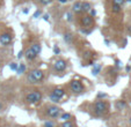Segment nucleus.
Here are the masks:
<instances>
[{
	"instance_id": "nucleus-2",
	"label": "nucleus",
	"mask_w": 131,
	"mask_h": 127,
	"mask_svg": "<svg viewBox=\"0 0 131 127\" xmlns=\"http://www.w3.org/2000/svg\"><path fill=\"white\" fill-rule=\"evenodd\" d=\"M42 99V93L40 90H34L26 96V102L28 104H37Z\"/></svg>"
},
{
	"instance_id": "nucleus-19",
	"label": "nucleus",
	"mask_w": 131,
	"mask_h": 127,
	"mask_svg": "<svg viewBox=\"0 0 131 127\" xmlns=\"http://www.w3.org/2000/svg\"><path fill=\"white\" fill-rule=\"evenodd\" d=\"M59 117H60V119L64 120V121H69V120L71 119V115H70V113H66V112H65V113H62Z\"/></svg>"
},
{
	"instance_id": "nucleus-43",
	"label": "nucleus",
	"mask_w": 131,
	"mask_h": 127,
	"mask_svg": "<svg viewBox=\"0 0 131 127\" xmlns=\"http://www.w3.org/2000/svg\"><path fill=\"white\" fill-rule=\"evenodd\" d=\"M0 62H1V60H0Z\"/></svg>"
},
{
	"instance_id": "nucleus-14",
	"label": "nucleus",
	"mask_w": 131,
	"mask_h": 127,
	"mask_svg": "<svg viewBox=\"0 0 131 127\" xmlns=\"http://www.w3.org/2000/svg\"><path fill=\"white\" fill-rule=\"evenodd\" d=\"M101 65H99V64H94L93 65V69H92V74L94 76H96V75H99L100 74V72H101Z\"/></svg>"
},
{
	"instance_id": "nucleus-9",
	"label": "nucleus",
	"mask_w": 131,
	"mask_h": 127,
	"mask_svg": "<svg viewBox=\"0 0 131 127\" xmlns=\"http://www.w3.org/2000/svg\"><path fill=\"white\" fill-rule=\"evenodd\" d=\"M25 57L27 58V60L31 61V60H34V59H36L37 54L35 53L34 51H32L31 47H28V49L26 50V52H25Z\"/></svg>"
},
{
	"instance_id": "nucleus-28",
	"label": "nucleus",
	"mask_w": 131,
	"mask_h": 127,
	"mask_svg": "<svg viewBox=\"0 0 131 127\" xmlns=\"http://www.w3.org/2000/svg\"><path fill=\"white\" fill-rule=\"evenodd\" d=\"M9 68L12 69V71H16V69H17V64L16 62H12L9 65Z\"/></svg>"
},
{
	"instance_id": "nucleus-34",
	"label": "nucleus",
	"mask_w": 131,
	"mask_h": 127,
	"mask_svg": "<svg viewBox=\"0 0 131 127\" xmlns=\"http://www.w3.org/2000/svg\"><path fill=\"white\" fill-rule=\"evenodd\" d=\"M58 3H60V4H66L67 3V0H57Z\"/></svg>"
},
{
	"instance_id": "nucleus-7",
	"label": "nucleus",
	"mask_w": 131,
	"mask_h": 127,
	"mask_svg": "<svg viewBox=\"0 0 131 127\" xmlns=\"http://www.w3.org/2000/svg\"><path fill=\"white\" fill-rule=\"evenodd\" d=\"M12 39H13V36L9 32H4V34L0 35V43H1V45H4V46L9 45Z\"/></svg>"
},
{
	"instance_id": "nucleus-37",
	"label": "nucleus",
	"mask_w": 131,
	"mask_h": 127,
	"mask_svg": "<svg viewBox=\"0 0 131 127\" xmlns=\"http://www.w3.org/2000/svg\"><path fill=\"white\" fill-rule=\"evenodd\" d=\"M128 31L131 34V26H128Z\"/></svg>"
},
{
	"instance_id": "nucleus-20",
	"label": "nucleus",
	"mask_w": 131,
	"mask_h": 127,
	"mask_svg": "<svg viewBox=\"0 0 131 127\" xmlns=\"http://www.w3.org/2000/svg\"><path fill=\"white\" fill-rule=\"evenodd\" d=\"M50 99H51L53 103H59V102H60V98H58L57 96H56V95H53V94H52V93L50 94Z\"/></svg>"
},
{
	"instance_id": "nucleus-36",
	"label": "nucleus",
	"mask_w": 131,
	"mask_h": 127,
	"mask_svg": "<svg viewBox=\"0 0 131 127\" xmlns=\"http://www.w3.org/2000/svg\"><path fill=\"white\" fill-rule=\"evenodd\" d=\"M28 13H29V9H28V8H25V9H23V14H28Z\"/></svg>"
},
{
	"instance_id": "nucleus-39",
	"label": "nucleus",
	"mask_w": 131,
	"mask_h": 127,
	"mask_svg": "<svg viewBox=\"0 0 131 127\" xmlns=\"http://www.w3.org/2000/svg\"><path fill=\"white\" fill-rule=\"evenodd\" d=\"M1 109H3V104H1V103H0V110H1Z\"/></svg>"
},
{
	"instance_id": "nucleus-8",
	"label": "nucleus",
	"mask_w": 131,
	"mask_h": 127,
	"mask_svg": "<svg viewBox=\"0 0 131 127\" xmlns=\"http://www.w3.org/2000/svg\"><path fill=\"white\" fill-rule=\"evenodd\" d=\"M93 22H94V20H93V17H92V16H89V15H85V16H82L81 20H80L81 26H82V27H85V28L92 26V24H93Z\"/></svg>"
},
{
	"instance_id": "nucleus-27",
	"label": "nucleus",
	"mask_w": 131,
	"mask_h": 127,
	"mask_svg": "<svg viewBox=\"0 0 131 127\" xmlns=\"http://www.w3.org/2000/svg\"><path fill=\"white\" fill-rule=\"evenodd\" d=\"M52 50H53V53L54 54H59L60 53V49H59V46H57V45H54Z\"/></svg>"
},
{
	"instance_id": "nucleus-5",
	"label": "nucleus",
	"mask_w": 131,
	"mask_h": 127,
	"mask_svg": "<svg viewBox=\"0 0 131 127\" xmlns=\"http://www.w3.org/2000/svg\"><path fill=\"white\" fill-rule=\"evenodd\" d=\"M47 115L51 118H58L62 115V109L58 108L57 105H50L47 108Z\"/></svg>"
},
{
	"instance_id": "nucleus-16",
	"label": "nucleus",
	"mask_w": 131,
	"mask_h": 127,
	"mask_svg": "<svg viewBox=\"0 0 131 127\" xmlns=\"http://www.w3.org/2000/svg\"><path fill=\"white\" fill-rule=\"evenodd\" d=\"M64 41L66 42V43H72V41H73V36H72V34H70V32H66V34L64 35Z\"/></svg>"
},
{
	"instance_id": "nucleus-29",
	"label": "nucleus",
	"mask_w": 131,
	"mask_h": 127,
	"mask_svg": "<svg viewBox=\"0 0 131 127\" xmlns=\"http://www.w3.org/2000/svg\"><path fill=\"white\" fill-rule=\"evenodd\" d=\"M44 127H56L52 121H45L44 122Z\"/></svg>"
},
{
	"instance_id": "nucleus-21",
	"label": "nucleus",
	"mask_w": 131,
	"mask_h": 127,
	"mask_svg": "<svg viewBox=\"0 0 131 127\" xmlns=\"http://www.w3.org/2000/svg\"><path fill=\"white\" fill-rule=\"evenodd\" d=\"M52 1H53V0H38V3H40L41 5H43V6L50 5V4H51Z\"/></svg>"
},
{
	"instance_id": "nucleus-12",
	"label": "nucleus",
	"mask_w": 131,
	"mask_h": 127,
	"mask_svg": "<svg viewBox=\"0 0 131 127\" xmlns=\"http://www.w3.org/2000/svg\"><path fill=\"white\" fill-rule=\"evenodd\" d=\"M52 94L56 95L58 98H63L65 96V90L64 89H62V88H56L53 91H52Z\"/></svg>"
},
{
	"instance_id": "nucleus-42",
	"label": "nucleus",
	"mask_w": 131,
	"mask_h": 127,
	"mask_svg": "<svg viewBox=\"0 0 131 127\" xmlns=\"http://www.w3.org/2000/svg\"><path fill=\"white\" fill-rule=\"evenodd\" d=\"M130 104H131V100H130Z\"/></svg>"
},
{
	"instance_id": "nucleus-4",
	"label": "nucleus",
	"mask_w": 131,
	"mask_h": 127,
	"mask_svg": "<svg viewBox=\"0 0 131 127\" xmlns=\"http://www.w3.org/2000/svg\"><path fill=\"white\" fill-rule=\"evenodd\" d=\"M107 109H108V104H107L104 100H97L94 104V112L96 116H102L107 112Z\"/></svg>"
},
{
	"instance_id": "nucleus-40",
	"label": "nucleus",
	"mask_w": 131,
	"mask_h": 127,
	"mask_svg": "<svg viewBox=\"0 0 131 127\" xmlns=\"http://www.w3.org/2000/svg\"><path fill=\"white\" fill-rule=\"evenodd\" d=\"M125 1H128L129 4H131V0H125Z\"/></svg>"
},
{
	"instance_id": "nucleus-24",
	"label": "nucleus",
	"mask_w": 131,
	"mask_h": 127,
	"mask_svg": "<svg viewBox=\"0 0 131 127\" xmlns=\"http://www.w3.org/2000/svg\"><path fill=\"white\" fill-rule=\"evenodd\" d=\"M125 3V0H113L114 5H118V6H123V4Z\"/></svg>"
},
{
	"instance_id": "nucleus-35",
	"label": "nucleus",
	"mask_w": 131,
	"mask_h": 127,
	"mask_svg": "<svg viewBox=\"0 0 131 127\" xmlns=\"http://www.w3.org/2000/svg\"><path fill=\"white\" fill-rule=\"evenodd\" d=\"M125 71H126V72H130V71H131V66H129V65H128V66L125 67Z\"/></svg>"
},
{
	"instance_id": "nucleus-31",
	"label": "nucleus",
	"mask_w": 131,
	"mask_h": 127,
	"mask_svg": "<svg viewBox=\"0 0 131 127\" xmlns=\"http://www.w3.org/2000/svg\"><path fill=\"white\" fill-rule=\"evenodd\" d=\"M106 94H102V93H99V94H97V98H104V97H106Z\"/></svg>"
},
{
	"instance_id": "nucleus-15",
	"label": "nucleus",
	"mask_w": 131,
	"mask_h": 127,
	"mask_svg": "<svg viewBox=\"0 0 131 127\" xmlns=\"http://www.w3.org/2000/svg\"><path fill=\"white\" fill-rule=\"evenodd\" d=\"M91 8H92V5L88 3V1H84V3H81V12L87 13V12L91 10Z\"/></svg>"
},
{
	"instance_id": "nucleus-3",
	"label": "nucleus",
	"mask_w": 131,
	"mask_h": 127,
	"mask_svg": "<svg viewBox=\"0 0 131 127\" xmlns=\"http://www.w3.org/2000/svg\"><path fill=\"white\" fill-rule=\"evenodd\" d=\"M70 89L73 94H81L85 91V87L81 81L79 80H72L70 82Z\"/></svg>"
},
{
	"instance_id": "nucleus-25",
	"label": "nucleus",
	"mask_w": 131,
	"mask_h": 127,
	"mask_svg": "<svg viewBox=\"0 0 131 127\" xmlns=\"http://www.w3.org/2000/svg\"><path fill=\"white\" fill-rule=\"evenodd\" d=\"M65 17H66V20L69 21V22L73 21V15H72L71 13H66V14H65Z\"/></svg>"
},
{
	"instance_id": "nucleus-11",
	"label": "nucleus",
	"mask_w": 131,
	"mask_h": 127,
	"mask_svg": "<svg viewBox=\"0 0 131 127\" xmlns=\"http://www.w3.org/2000/svg\"><path fill=\"white\" fill-rule=\"evenodd\" d=\"M115 108H116L118 111L124 110V109L126 108V102H125V100H123V99H121V100H117V102H116V104H115Z\"/></svg>"
},
{
	"instance_id": "nucleus-26",
	"label": "nucleus",
	"mask_w": 131,
	"mask_h": 127,
	"mask_svg": "<svg viewBox=\"0 0 131 127\" xmlns=\"http://www.w3.org/2000/svg\"><path fill=\"white\" fill-rule=\"evenodd\" d=\"M89 16H92V17H95L96 16V10L94 9V8H91V10H89Z\"/></svg>"
},
{
	"instance_id": "nucleus-22",
	"label": "nucleus",
	"mask_w": 131,
	"mask_h": 127,
	"mask_svg": "<svg viewBox=\"0 0 131 127\" xmlns=\"http://www.w3.org/2000/svg\"><path fill=\"white\" fill-rule=\"evenodd\" d=\"M60 127H74V125L69 120V121H64V122H63V124L60 125Z\"/></svg>"
},
{
	"instance_id": "nucleus-13",
	"label": "nucleus",
	"mask_w": 131,
	"mask_h": 127,
	"mask_svg": "<svg viewBox=\"0 0 131 127\" xmlns=\"http://www.w3.org/2000/svg\"><path fill=\"white\" fill-rule=\"evenodd\" d=\"M30 47H31L32 51H34L37 56L41 53V51H42V46H41L40 43H34V44H31V46H30Z\"/></svg>"
},
{
	"instance_id": "nucleus-6",
	"label": "nucleus",
	"mask_w": 131,
	"mask_h": 127,
	"mask_svg": "<svg viewBox=\"0 0 131 127\" xmlns=\"http://www.w3.org/2000/svg\"><path fill=\"white\" fill-rule=\"evenodd\" d=\"M66 67H67V62L64 59H58V60H56L53 62V69L56 72H58V73L64 72L66 69Z\"/></svg>"
},
{
	"instance_id": "nucleus-17",
	"label": "nucleus",
	"mask_w": 131,
	"mask_h": 127,
	"mask_svg": "<svg viewBox=\"0 0 131 127\" xmlns=\"http://www.w3.org/2000/svg\"><path fill=\"white\" fill-rule=\"evenodd\" d=\"M111 10H113V13H115V14H118V13H121V10H122V6L114 5V4H113V6H111Z\"/></svg>"
},
{
	"instance_id": "nucleus-1",
	"label": "nucleus",
	"mask_w": 131,
	"mask_h": 127,
	"mask_svg": "<svg viewBox=\"0 0 131 127\" xmlns=\"http://www.w3.org/2000/svg\"><path fill=\"white\" fill-rule=\"evenodd\" d=\"M43 79H44V73L41 69H32L27 75V80L29 83H38L43 81Z\"/></svg>"
},
{
	"instance_id": "nucleus-41",
	"label": "nucleus",
	"mask_w": 131,
	"mask_h": 127,
	"mask_svg": "<svg viewBox=\"0 0 131 127\" xmlns=\"http://www.w3.org/2000/svg\"><path fill=\"white\" fill-rule=\"evenodd\" d=\"M130 122H131V118H130Z\"/></svg>"
},
{
	"instance_id": "nucleus-33",
	"label": "nucleus",
	"mask_w": 131,
	"mask_h": 127,
	"mask_svg": "<svg viewBox=\"0 0 131 127\" xmlns=\"http://www.w3.org/2000/svg\"><path fill=\"white\" fill-rule=\"evenodd\" d=\"M23 54H25V52L20 51V52H19V53H17V58H19V59H21V58H22V57H23Z\"/></svg>"
},
{
	"instance_id": "nucleus-32",
	"label": "nucleus",
	"mask_w": 131,
	"mask_h": 127,
	"mask_svg": "<svg viewBox=\"0 0 131 127\" xmlns=\"http://www.w3.org/2000/svg\"><path fill=\"white\" fill-rule=\"evenodd\" d=\"M49 17H50L49 14H44V15H43V20H44V21H49Z\"/></svg>"
},
{
	"instance_id": "nucleus-10",
	"label": "nucleus",
	"mask_w": 131,
	"mask_h": 127,
	"mask_svg": "<svg viewBox=\"0 0 131 127\" xmlns=\"http://www.w3.org/2000/svg\"><path fill=\"white\" fill-rule=\"evenodd\" d=\"M72 12L78 14V13H81V1H75L72 6Z\"/></svg>"
},
{
	"instance_id": "nucleus-30",
	"label": "nucleus",
	"mask_w": 131,
	"mask_h": 127,
	"mask_svg": "<svg viewBox=\"0 0 131 127\" xmlns=\"http://www.w3.org/2000/svg\"><path fill=\"white\" fill-rule=\"evenodd\" d=\"M121 60H118V59H116V60H115V66L116 67H121Z\"/></svg>"
},
{
	"instance_id": "nucleus-23",
	"label": "nucleus",
	"mask_w": 131,
	"mask_h": 127,
	"mask_svg": "<svg viewBox=\"0 0 131 127\" xmlns=\"http://www.w3.org/2000/svg\"><path fill=\"white\" fill-rule=\"evenodd\" d=\"M41 15H42V10H41V9H37L36 12L34 13V15H32V17H34V19H38V17H40Z\"/></svg>"
},
{
	"instance_id": "nucleus-18",
	"label": "nucleus",
	"mask_w": 131,
	"mask_h": 127,
	"mask_svg": "<svg viewBox=\"0 0 131 127\" xmlns=\"http://www.w3.org/2000/svg\"><path fill=\"white\" fill-rule=\"evenodd\" d=\"M17 74H23L26 72V65L25 64H20V66H17V69H16Z\"/></svg>"
},
{
	"instance_id": "nucleus-38",
	"label": "nucleus",
	"mask_w": 131,
	"mask_h": 127,
	"mask_svg": "<svg viewBox=\"0 0 131 127\" xmlns=\"http://www.w3.org/2000/svg\"><path fill=\"white\" fill-rule=\"evenodd\" d=\"M104 43H106V45H109V41H108V39H104Z\"/></svg>"
}]
</instances>
